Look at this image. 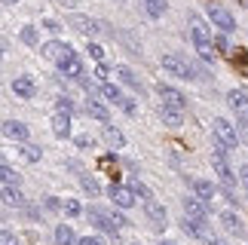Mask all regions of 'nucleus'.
Masks as SVG:
<instances>
[{"instance_id":"obj_1","label":"nucleus","mask_w":248,"mask_h":245,"mask_svg":"<svg viewBox=\"0 0 248 245\" xmlns=\"http://www.w3.org/2000/svg\"><path fill=\"white\" fill-rule=\"evenodd\" d=\"M190 40H193L199 59H202V61H215V52H217V49L212 46L208 25H205V18L199 15V13H190Z\"/></svg>"},{"instance_id":"obj_2","label":"nucleus","mask_w":248,"mask_h":245,"mask_svg":"<svg viewBox=\"0 0 248 245\" xmlns=\"http://www.w3.org/2000/svg\"><path fill=\"white\" fill-rule=\"evenodd\" d=\"M224 150H227V147L215 138V144H212V168H215V175L221 178L224 187H233V184H236V175H233L230 163H227V153H224Z\"/></svg>"},{"instance_id":"obj_3","label":"nucleus","mask_w":248,"mask_h":245,"mask_svg":"<svg viewBox=\"0 0 248 245\" xmlns=\"http://www.w3.org/2000/svg\"><path fill=\"white\" fill-rule=\"evenodd\" d=\"M159 64H163V71H169L171 77H178V80H199V71L193 68L190 61H184L181 55H163L159 59Z\"/></svg>"},{"instance_id":"obj_4","label":"nucleus","mask_w":248,"mask_h":245,"mask_svg":"<svg viewBox=\"0 0 248 245\" xmlns=\"http://www.w3.org/2000/svg\"><path fill=\"white\" fill-rule=\"evenodd\" d=\"M212 132H215V138L221 141L227 150H236V147H239V132H236V126H233L230 120L215 117V120H212Z\"/></svg>"},{"instance_id":"obj_5","label":"nucleus","mask_w":248,"mask_h":245,"mask_svg":"<svg viewBox=\"0 0 248 245\" xmlns=\"http://www.w3.org/2000/svg\"><path fill=\"white\" fill-rule=\"evenodd\" d=\"M227 105H230L236 122H239V129L248 132V95L242 89H233V92H227Z\"/></svg>"},{"instance_id":"obj_6","label":"nucleus","mask_w":248,"mask_h":245,"mask_svg":"<svg viewBox=\"0 0 248 245\" xmlns=\"http://www.w3.org/2000/svg\"><path fill=\"white\" fill-rule=\"evenodd\" d=\"M89 221H92L98 230H104L108 236L117 239L120 224H117V214H113V212H104V209H98V205H89Z\"/></svg>"},{"instance_id":"obj_7","label":"nucleus","mask_w":248,"mask_h":245,"mask_svg":"<svg viewBox=\"0 0 248 245\" xmlns=\"http://www.w3.org/2000/svg\"><path fill=\"white\" fill-rule=\"evenodd\" d=\"M77 34H83V37H98V34H104V25L98 22V18H89V15H80V13H74V15H68L64 18Z\"/></svg>"},{"instance_id":"obj_8","label":"nucleus","mask_w":248,"mask_h":245,"mask_svg":"<svg viewBox=\"0 0 248 245\" xmlns=\"http://www.w3.org/2000/svg\"><path fill=\"white\" fill-rule=\"evenodd\" d=\"M55 68L62 71V77H68V80H80L83 77V61H80V55L77 52H68V55H62L59 61H55Z\"/></svg>"},{"instance_id":"obj_9","label":"nucleus","mask_w":248,"mask_h":245,"mask_svg":"<svg viewBox=\"0 0 248 245\" xmlns=\"http://www.w3.org/2000/svg\"><path fill=\"white\" fill-rule=\"evenodd\" d=\"M108 196H110V202L117 205V209H132V205H135V190H132V187H126V184H110L108 187Z\"/></svg>"},{"instance_id":"obj_10","label":"nucleus","mask_w":248,"mask_h":245,"mask_svg":"<svg viewBox=\"0 0 248 245\" xmlns=\"http://www.w3.org/2000/svg\"><path fill=\"white\" fill-rule=\"evenodd\" d=\"M208 22H212L221 34H233L236 31V18L227 13L224 6H208Z\"/></svg>"},{"instance_id":"obj_11","label":"nucleus","mask_w":248,"mask_h":245,"mask_svg":"<svg viewBox=\"0 0 248 245\" xmlns=\"http://www.w3.org/2000/svg\"><path fill=\"white\" fill-rule=\"evenodd\" d=\"M181 205H184V214H187V218H193L199 224L208 221V202L205 199H199V196H184Z\"/></svg>"},{"instance_id":"obj_12","label":"nucleus","mask_w":248,"mask_h":245,"mask_svg":"<svg viewBox=\"0 0 248 245\" xmlns=\"http://www.w3.org/2000/svg\"><path fill=\"white\" fill-rule=\"evenodd\" d=\"M49 129H52L55 138L68 141L71 138V110H55L52 120H49Z\"/></svg>"},{"instance_id":"obj_13","label":"nucleus","mask_w":248,"mask_h":245,"mask_svg":"<svg viewBox=\"0 0 248 245\" xmlns=\"http://www.w3.org/2000/svg\"><path fill=\"white\" fill-rule=\"evenodd\" d=\"M156 95H159V101H163V105H169V107H181V110H184V105H187V98L181 95L175 86H169V83H159V86H156Z\"/></svg>"},{"instance_id":"obj_14","label":"nucleus","mask_w":248,"mask_h":245,"mask_svg":"<svg viewBox=\"0 0 248 245\" xmlns=\"http://www.w3.org/2000/svg\"><path fill=\"white\" fill-rule=\"evenodd\" d=\"M144 205H147V221H150V227H154V230H163L166 224H169L166 209H163L156 199H150V202H144Z\"/></svg>"},{"instance_id":"obj_15","label":"nucleus","mask_w":248,"mask_h":245,"mask_svg":"<svg viewBox=\"0 0 248 245\" xmlns=\"http://www.w3.org/2000/svg\"><path fill=\"white\" fill-rule=\"evenodd\" d=\"M68 52H71V46H68V43H62V40L40 43V55H43V59H49V61H59L62 55H68Z\"/></svg>"},{"instance_id":"obj_16","label":"nucleus","mask_w":248,"mask_h":245,"mask_svg":"<svg viewBox=\"0 0 248 245\" xmlns=\"http://www.w3.org/2000/svg\"><path fill=\"white\" fill-rule=\"evenodd\" d=\"M13 95H18V98H34L37 95V83L28 77V74H22V77L13 80Z\"/></svg>"},{"instance_id":"obj_17","label":"nucleus","mask_w":248,"mask_h":245,"mask_svg":"<svg viewBox=\"0 0 248 245\" xmlns=\"http://www.w3.org/2000/svg\"><path fill=\"white\" fill-rule=\"evenodd\" d=\"M221 224H224V230L230 233V236H245V221L236 212H224L221 214Z\"/></svg>"},{"instance_id":"obj_18","label":"nucleus","mask_w":248,"mask_h":245,"mask_svg":"<svg viewBox=\"0 0 248 245\" xmlns=\"http://www.w3.org/2000/svg\"><path fill=\"white\" fill-rule=\"evenodd\" d=\"M3 135L9 141L25 144V141H28V129H25V122H18V120H3Z\"/></svg>"},{"instance_id":"obj_19","label":"nucleus","mask_w":248,"mask_h":245,"mask_svg":"<svg viewBox=\"0 0 248 245\" xmlns=\"http://www.w3.org/2000/svg\"><path fill=\"white\" fill-rule=\"evenodd\" d=\"M101 135H104V141H108V147H113V150L126 147V135H123L117 126H110V122H104V126H101Z\"/></svg>"},{"instance_id":"obj_20","label":"nucleus","mask_w":248,"mask_h":245,"mask_svg":"<svg viewBox=\"0 0 248 245\" xmlns=\"http://www.w3.org/2000/svg\"><path fill=\"white\" fill-rule=\"evenodd\" d=\"M86 114H89L92 120H98L101 126H104V122H110V110H108V105H101L98 98H89V101H86Z\"/></svg>"},{"instance_id":"obj_21","label":"nucleus","mask_w":248,"mask_h":245,"mask_svg":"<svg viewBox=\"0 0 248 245\" xmlns=\"http://www.w3.org/2000/svg\"><path fill=\"white\" fill-rule=\"evenodd\" d=\"M55 245H80V236L68 224H59V227H55Z\"/></svg>"},{"instance_id":"obj_22","label":"nucleus","mask_w":248,"mask_h":245,"mask_svg":"<svg viewBox=\"0 0 248 245\" xmlns=\"http://www.w3.org/2000/svg\"><path fill=\"white\" fill-rule=\"evenodd\" d=\"M193 193L199 196V199H205V202H215V184L212 181H202V178H196L193 181Z\"/></svg>"},{"instance_id":"obj_23","label":"nucleus","mask_w":248,"mask_h":245,"mask_svg":"<svg viewBox=\"0 0 248 245\" xmlns=\"http://www.w3.org/2000/svg\"><path fill=\"white\" fill-rule=\"evenodd\" d=\"M117 77H120V83H126L129 89H135V92H141V80L132 74V68L129 64H117Z\"/></svg>"},{"instance_id":"obj_24","label":"nucleus","mask_w":248,"mask_h":245,"mask_svg":"<svg viewBox=\"0 0 248 245\" xmlns=\"http://www.w3.org/2000/svg\"><path fill=\"white\" fill-rule=\"evenodd\" d=\"M101 95L104 98H108V101H113V105H123V98H126V95H123V89L117 86V83H101Z\"/></svg>"},{"instance_id":"obj_25","label":"nucleus","mask_w":248,"mask_h":245,"mask_svg":"<svg viewBox=\"0 0 248 245\" xmlns=\"http://www.w3.org/2000/svg\"><path fill=\"white\" fill-rule=\"evenodd\" d=\"M159 117H163V122H166L169 129H178V126H181V107H169V105H163Z\"/></svg>"},{"instance_id":"obj_26","label":"nucleus","mask_w":248,"mask_h":245,"mask_svg":"<svg viewBox=\"0 0 248 245\" xmlns=\"http://www.w3.org/2000/svg\"><path fill=\"white\" fill-rule=\"evenodd\" d=\"M18 150H22V159H28V163H40V156H43L40 144H31V141H25V144H18Z\"/></svg>"},{"instance_id":"obj_27","label":"nucleus","mask_w":248,"mask_h":245,"mask_svg":"<svg viewBox=\"0 0 248 245\" xmlns=\"http://www.w3.org/2000/svg\"><path fill=\"white\" fill-rule=\"evenodd\" d=\"M80 187L89 196H98L101 193V184H98V178H92V175H80Z\"/></svg>"},{"instance_id":"obj_28","label":"nucleus","mask_w":248,"mask_h":245,"mask_svg":"<svg viewBox=\"0 0 248 245\" xmlns=\"http://www.w3.org/2000/svg\"><path fill=\"white\" fill-rule=\"evenodd\" d=\"M144 9H147L150 18H163V13H166V0H144Z\"/></svg>"},{"instance_id":"obj_29","label":"nucleus","mask_w":248,"mask_h":245,"mask_svg":"<svg viewBox=\"0 0 248 245\" xmlns=\"http://www.w3.org/2000/svg\"><path fill=\"white\" fill-rule=\"evenodd\" d=\"M3 199L6 202H22V193H18V184H13V181H3Z\"/></svg>"},{"instance_id":"obj_30","label":"nucleus","mask_w":248,"mask_h":245,"mask_svg":"<svg viewBox=\"0 0 248 245\" xmlns=\"http://www.w3.org/2000/svg\"><path fill=\"white\" fill-rule=\"evenodd\" d=\"M62 212L68 214V218H80V214H83V205H80L77 199H64V202H62Z\"/></svg>"},{"instance_id":"obj_31","label":"nucleus","mask_w":248,"mask_h":245,"mask_svg":"<svg viewBox=\"0 0 248 245\" xmlns=\"http://www.w3.org/2000/svg\"><path fill=\"white\" fill-rule=\"evenodd\" d=\"M129 187L135 190V196H138V199H144V202H150V199H154V193H150V187H147V184H141V181H132Z\"/></svg>"},{"instance_id":"obj_32","label":"nucleus","mask_w":248,"mask_h":245,"mask_svg":"<svg viewBox=\"0 0 248 245\" xmlns=\"http://www.w3.org/2000/svg\"><path fill=\"white\" fill-rule=\"evenodd\" d=\"M18 37H22V43H28V46H40V43H37V28L34 25H25Z\"/></svg>"},{"instance_id":"obj_33","label":"nucleus","mask_w":248,"mask_h":245,"mask_svg":"<svg viewBox=\"0 0 248 245\" xmlns=\"http://www.w3.org/2000/svg\"><path fill=\"white\" fill-rule=\"evenodd\" d=\"M120 110H123V114H129V117H138V101L135 98H123V105H120Z\"/></svg>"},{"instance_id":"obj_34","label":"nucleus","mask_w":248,"mask_h":245,"mask_svg":"<svg viewBox=\"0 0 248 245\" xmlns=\"http://www.w3.org/2000/svg\"><path fill=\"white\" fill-rule=\"evenodd\" d=\"M0 175H3V181H13V184H18V172H16V168L9 166V163H3V166H0Z\"/></svg>"},{"instance_id":"obj_35","label":"nucleus","mask_w":248,"mask_h":245,"mask_svg":"<svg viewBox=\"0 0 248 245\" xmlns=\"http://www.w3.org/2000/svg\"><path fill=\"white\" fill-rule=\"evenodd\" d=\"M74 144H77L80 150H89L95 141H92V135H86V132H80V135H74Z\"/></svg>"},{"instance_id":"obj_36","label":"nucleus","mask_w":248,"mask_h":245,"mask_svg":"<svg viewBox=\"0 0 248 245\" xmlns=\"http://www.w3.org/2000/svg\"><path fill=\"white\" fill-rule=\"evenodd\" d=\"M95 77H98L101 83H110V68L104 61H98V64H95Z\"/></svg>"},{"instance_id":"obj_37","label":"nucleus","mask_w":248,"mask_h":245,"mask_svg":"<svg viewBox=\"0 0 248 245\" xmlns=\"http://www.w3.org/2000/svg\"><path fill=\"white\" fill-rule=\"evenodd\" d=\"M86 52H89V59H95V61H104V49L98 43H89L86 46Z\"/></svg>"},{"instance_id":"obj_38","label":"nucleus","mask_w":248,"mask_h":245,"mask_svg":"<svg viewBox=\"0 0 248 245\" xmlns=\"http://www.w3.org/2000/svg\"><path fill=\"white\" fill-rule=\"evenodd\" d=\"M43 28H46V31H49L52 37H55V34H62V25L55 22V18H43Z\"/></svg>"},{"instance_id":"obj_39","label":"nucleus","mask_w":248,"mask_h":245,"mask_svg":"<svg viewBox=\"0 0 248 245\" xmlns=\"http://www.w3.org/2000/svg\"><path fill=\"white\" fill-rule=\"evenodd\" d=\"M64 166H68V172H74V175H83V163H80V159H64Z\"/></svg>"},{"instance_id":"obj_40","label":"nucleus","mask_w":248,"mask_h":245,"mask_svg":"<svg viewBox=\"0 0 248 245\" xmlns=\"http://www.w3.org/2000/svg\"><path fill=\"white\" fill-rule=\"evenodd\" d=\"M80 245H108V242H104L101 236H95V233H92V236H80Z\"/></svg>"},{"instance_id":"obj_41","label":"nucleus","mask_w":248,"mask_h":245,"mask_svg":"<svg viewBox=\"0 0 248 245\" xmlns=\"http://www.w3.org/2000/svg\"><path fill=\"white\" fill-rule=\"evenodd\" d=\"M55 107H59V110H74V101L64 98V95H59V98H55Z\"/></svg>"},{"instance_id":"obj_42","label":"nucleus","mask_w":248,"mask_h":245,"mask_svg":"<svg viewBox=\"0 0 248 245\" xmlns=\"http://www.w3.org/2000/svg\"><path fill=\"white\" fill-rule=\"evenodd\" d=\"M239 181H242L245 193H248V163H242V166H239Z\"/></svg>"},{"instance_id":"obj_43","label":"nucleus","mask_w":248,"mask_h":245,"mask_svg":"<svg viewBox=\"0 0 248 245\" xmlns=\"http://www.w3.org/2000/svg\"><path fill=\"white\" fill-rule=\"evenodd\" d=\"M215 49H217V52H227V49H230V46H227V37H224V34L215 40Z\"/></svg>"},{"instance_id":"obj_44","label":"nucleus","mask_w":248,"mask_h":245,"mask_svg":"<svg viewBox=\"0 0 248 245\" xmlns=\"http://www.w3.org/2000/svg\"><path fill=\"white\" fill-rule=\"evenodd\" d=\"M3 245H16V236L9 230H3Z\"/></svg>"},{"instance_id":"obj_45","label":"nucleus","mask_w":248,"mask_h":245,"mask_svg":"<svg viewBox=\"0 0 248 245\" xmlns=\"http://www.w3.org/2000/svg\"><path fill=\"white\" fill-rule=\"evenodd\" d=\"M205 245H227V242H224V239H217V236H212V239H208Z\"/></svg>"},{"instance_id":"obj_46","label":"nucleus","mask_w":248,"mask_h":245,"mask_svg":"<svg viewBox=\"0 0 248 245\" xmlns=\"http://www.w3.org/2000/svg\"><path fill=\"white\" fill-rule=\"evenodd\" d=\"M3 3H6V6H16V3H18V0H3Z\"/></svg>"},{"instance_id":"obj_47","label":"nucleus","mask_w":248,"mask_h":245,"mask_svg":"<svg viewBox=\"0 0 248 245\" xmlns=\"http://www.w3.org/2000/svg\"><path fill=\"white\" fill-rule=\"evenodd\" d=\"M159 245H178V242H169V239H163V242H159Z\"/></svg>"},{"instance_id":"obj_48","label":"nucleus","mask_w":248,"mask_h":245,"mask_svg":"<svg viewBox=\"0 0 248 245\" xmlns=\"http://www.w3.org/2000/svg\"><path fill=\"white\" fill-rule=\"evenodd\" d=\"M132 245H138V242H132Z\"/></svg>"}]
</instances>
